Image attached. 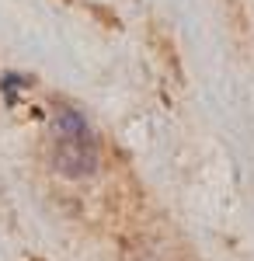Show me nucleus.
Segmentation results:
<instances>
[{"mask_svg": "<svg viewBox=\"0 0 254 261\" xmlns=\"http://www.w3.org/2000/svg\"><path fill=\"white\" fill-rule=\"evenodd\" d=\"M53 167L63 178H91L98 171V136L77 108L53 112Z\"/></svg>", "mask_w": 254, "mask_h": 261, "instance_id": "obj_1", "label": "nucleus"}, {"mask_svg": "<svg viewBox=\"0 0 254 261\" xmlns=\"http://www.w3.org/2000/svg\"><path fill=\"white\" fill-rule=\"evenodd\" d=\"M21 87H24V77H21V73H4V77H0V94H4L7 105H14V101H18Z\"/></svg>", "mask_w": 254, "mask_h": 261, "instance_id": "obj_2", "label": "nucleus"}]
</instances>
